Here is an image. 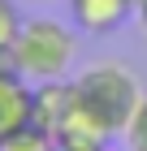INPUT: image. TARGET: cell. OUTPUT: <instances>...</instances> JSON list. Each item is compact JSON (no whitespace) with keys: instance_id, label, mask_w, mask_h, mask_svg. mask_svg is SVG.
<instances>
[{"instance_id":"6da1fadb","label":"cell","mask_w":147,"mask_h":151,"mask_svg":"<svg viewBox=\"0 0 147 151\" xmlns=\"http://www.w3.org/2000/svg\"><path fill=\"white\" fill-rule=\"evenodd\" d=\"M74 91H78V108L95 121V125L113 138L130 125L134 108L143 104V86L125 65L117 60H100V65H87V69L74 78Z\"/></svg>"},{"instance_id":"7a4b0ae2","label":"cell","mask_w":147,"mask_h":151,"mask_svg":"<svg viewBox=\"0 0 147 151\" xmlns=\"http://www.w3.org/2000/svg\"><path fill=\"white\" fill-rule=\"evenodd\" d=\"M74 56H78V35L56 17H26L13 39V69L35 82L65 78Z\"/></svg>"},{"instance_id":"3957f363","label":"cell","mask_w":147,"mask_h":151,"mask_svg":"<svg viewBox=\"0 0 147 151\" xmlns=\"http://www.w3.org/2000/svg\"><path fill=\"white\" fill-rule=\"evenodd\" d=\"M74 108H78V91H74V82L48 78V82H39V86L30 91V125L48 129V134L56 138V129L74 116Z\"/></svg>"},{"instance_id":"277c9868","label":"cell","mask_w":147,"mask_h":151,"mask_svg":"<svg viewBox=\"0 0 147 151\" xmlns=\"http://www.w3.org/2000/svg\"><path fill=\"white\" fill-rule=\"evenodd\" d=\"M30 78H22L17 69H0V142L13 129L30 125Z\"/></svg>"},{"instance_id":"5b68a950","label":"cell","mask_w":147,"mask_h":151,"mask_svg":"<svg viewBox=\"0 0 147 151\" xmlns=\"http://www.w3.org/2000/svg\"><path fill=\"white\" fill-rule=\"evenodd\" d=\"M134 0H69V13H74V26L87 30V35H108L130 17Z\"/></svg>"},{"instance_id":"8992f818","label":"cell","mask_w":147,"mask_h":151,"mask_svg":"<svg viewBox=\"0 0 147 151\" xmlns=\"http://www.w3.org/2000/svg\"><path fill=\"white\" fill-rule=\"evenodd\" d=\"M0 151H56V138L48 129H39V125H22L0 142Z\"/></svg>"},{"instance_id":"52a82bcc","label":"cell","mask_w":147,"mask_h":151,"mask_svg":"<svg viewBox=\"0 0 147 151\" xmlns=\"http://www.w3.org/2000/svg\"><path fill=\"white\" fill-rule=\"evenodd\" d=\"M121 138L130 151H147V95H143V104L134 108V116H130V125L121 129Z\"/></svg>"},{"instance_id":"ba28073f","label":"cell","mask_w":147,"mask_h":151,"mask_svg":"<svg viewBox=\"0 0 147 151\" xmlns=\"http://www.w3.org/2000/svg\"><path fill=\"white\" fill-rule=\"evenodd\" d=\"M22 22H26V17L17 13V4H13V0H0V47H13Z\"/></svg>"},{"instance_id":"9c48e42d","label":"cell","mask_w":147,"mask_h":151,"mask_svg":"<svg viewBox=\"0 0 147 151\" xmlns=\"http://www.w3.org/2000/svg\"><path fill=\"white\" fill-rule=\"evenodd\" d=\"M134 17H138V26L147 30V0H134Z\"/></svg>"}]
</instances>
